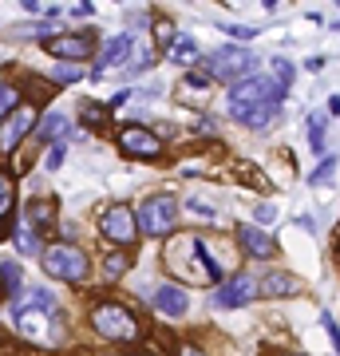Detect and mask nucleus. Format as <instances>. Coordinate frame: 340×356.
<instances>
[{"instance_id":"f257e3e1","label":"nucleus","mask_w":340,"mask_h":356,"mask_svg":"<svg viewBox=\"0 0 340 356\" xmlns=\"http://www.w3.org/2000/svg\"><path fill=\"white\" fill-rule=\"evenodd\" d=\"M281 99H285V91L273 83L269 76H245L241 83L229 88V115L245 123V127L261 131L273 123V115L281 111Z\"/></svg>"},{"instance_id":"f03ea898","label":"nucleus","mask_w":340,"mask_h":356,"mask_svg":"<svg viewBox=\"0 0 340 356\" xmlns=\"http://www.w3.org/2000/svg\"><path fill=\"white\" fill-rule=\"evenodd\" d=\"M253 67H257V56H253L250 48H241V44H222V48H214L206 56L202 72H206V79H234V83H241L245 76H253Z\"/></svg>"},{"instance_id":"7ed1b4c3","label":"nucleus","mask_w":340,"mask_h":356,"mask_svg":"<svg viewBox=\"0 0 340 356\" xmlns=\"http://www.w3.org/2000/svg\"><path fill=\"white\" fill-rule=\"evenodd\" d=\"M40 266H44V273L56 281H83L88 277V257H83V250H76V245H48L44 250V257H40Z\"/></svg>"},{"instance_id":"20e7f679","label":"nucleus","mask_w":340,"mask_h":356,"mask_svg":"<svg viewBox=\"0 0 340 356\" xmlns=\"http://www.w3.org/2000/svg\"><path fill=\"white\" fill-rule=\"evenodd\" d=\"M91 321H95V332L107 337V341H135V337H139V321H135V313L123 309V305H115V301H103Z\"/></svg>"},{"instance_id":"39448f33","label":"nucleus","mask_w":340,"mask_h":356,"mask_svg":"<svg viewBox=\"0 0 340 356\" xmlns=\"http://www.w3.org/2000/svg\"><path fill=\"white\" fill-rule=\"evenodd\" d=\"M175 226H178V202L170 194H151L139 210V229L151 234V238H166Z\"/></svg>"},{"instance_id":"423d86ee","label":"nucleus","mask_w":340,"mask_h":356,"mask_svg":"<svg viewBox=\"0 0 340 356\" xmlns=\"http://www.w3.org/2000/svg\"><path fill=\"white\" fill-rule=\"evenodd\" d=\"M99 229H103V238H107V242H115V245H131L135 238H139V214H135L131 206L115 202V206H107V210H103Z\"/></svg>"},{"instance_id":"0eeeda50","label":"nucleus","mask_w":340,"mask_h":356,"mask_svg":"<svg viewBox=\"0 0 340 356\" xmlns=\"http://www.w3.org/2000/svg\"><path fill=\"white\" fill-rule=\"evenodd\" d=\"M257 277L253 273H238V277H229L222 289L214 293V305L218 309H241V305H250L253 297H257Z\"/></svg>"},{"instance_id":"6e6552de","label":"nucleus","mask_w":340,"mask_h":356,"mask_svg":"<svg viewBox=\"0 0 340 356\" xmlns=\"http://www.w3.org/2000/svg\"><path fill=\"white\" fill-rule=\"evenodd\" d=\"M119 147H123L127 154H135V159H159V154H163V139L147 127H123Z\"/></svg>"},{"instance_id":"1a4fd4ad","label":"nucleus","mask_w":340,"mask_h":356,"mask_svg":"<svg viewBox=\"0 0 340 356\" xmlns=\"http://www.w3.org/2000/svg\"><path fill=\"white\" fill-rule=\"evenodd\" d=\"M32 127H36V115L28 111V107H16L8 119H0V151H16L20 139H24Z\"/></svg>"},{"instance_id":"9d476101","label":"nucleus","mask_w":340,"mask_h":356,"mask_svg":"<svg viewBox=\"0 0 340 356\" xmlns=\"http://www.w3.org/2000/svg\"><path fill=\"white\" fill-rule=\"evenodd\" d=\"M48 51L60 56V60H83V56L95 51V40H91V32H67V36H51Z\"/></svg>"},{"instance_id":"9b49d317","label":"nucleus","mask_w":340,"mask_h":356,"mask_svg":"<svg viewBox=\"0 0 340 356\" xmlns=\"http://www.w3.org/2000/svg\"><path fill=\"white\" fill-rule=\"evenodd\" d=\"M151 301H154V309H159V313H166V317H182V313L190 309L186 289H182V285H175V281H163V285H154Z\"/></svg>"},{"instance_id":"f8f14e48","label":"nucleus","mask_w":340,"mask_h":356,"mask_svg":"<svg viewBox=\"0 0 340 356\" xmlns=\"http://www.w3.org/2000/svg\"><path fill=\"white\" fill-rule=\"evenodd\" d=\"M131 51H135V36H131V32H123V36H111L107 44H103V51H99V64H95V72H91V76L99 79V76H103V67L131 64Z\"/></svg>"},{"instance_id":"ddd939ff","label":"nucleus","mask_w":340,"mask_h":356,"mask_svg":"<svg viewBox=\"0 0 340 356\" xmlns=\"http://www.w3.org/2000/svg\"><path fill=\"white\" fill-rule=\"evenodd\" d=\"M238 242L250 257H273V250H277L273 238H269L261 226H238Z\"/></svg>"},{"instance_id":"4468645a","label":"nucleus","mask_w":340,"mask_h":356,"mask_svg":"<svg viewBox=\"0 0 340 356\" xmlns=\"http://www.w3.org/2000/svg\"><path fill=\"white\" fill-rule=\"evenodd\" d=\"M28 309H36V313H56V297L48 289H20L13 297V313H28Z\"/></svg>"},{"instance_id":"2eb2a0df","label":"nucleus","mask_w":340,"mask_h":356,"mask_svg":"<svg viewBox=\"0 0 340 356\" xmlns=\"http://www.w3.org/2000/svg\"><path fill=\"white\" fill-rule=\"evenodd\" d=\"M32 229H51L56 226V202L51 198H32L28 202V218H24Z\"/></svg>"},{"instance_id":"dca6fc26","label":"nucleus","mask_w":340,"mask_h":356,"mask_svg":"<svg viewBox=\"0 0 340 356\" xmlns=\"http://www.w3.org/2000/svg\"><path fill=\"white\" fill-rule=\"evenodd\" d=\"M257 289L265 297H285V293H297V277H289V273H265L257 281Z\"/></svg>"},{"instance_id":"f3484780","label":"nucleus","mask_w":340,"mask_h":356,"mask_svg":"<svg viewBox=\"0 0 340 356\" xmlns=\"http://www.w3.org/2000/svg\"><path fill=\"white\" fill-rule=\"evenodd\" d=\"M67 131V115H60V111H48L44 119H40V127H36V135L40 139H51V143H60V135Z\"/></svg>"},{"instance_id":"a211bd4d","label":"nucleus","mask_w":340,"mask_h":356,"mask_svg":"<svg viewBox=\"0 0 340 356\" xmlns=\"http://www.w3.org/2000/svg\"><path fill=\"white\" fill-rule=\"evenodd\" d=\"M13 238H16V250H20V254H28V257H36V254H40V234L28 226V222H16Z\"/></svg>"},{"instance_id":"6ab92c4d","label":"nucleus","mask_w":340,"mask_h":356,"mask_svg":"<svg viewBox=\"0 0 340 356\" xmlns=\"http://www.w3.org/2000/svg\"><path fill=\"white\" fill-rule=\"evenodd\" d=\"M269 67H273V76H269V79H273V83H277L281 91H285V95H289L293 79H297V67H293L289 60H285V56H277V60H273V64H269Z\"/></svg>"},{"instance_id":"aec40b11","label":"nucleus","mask_w":340,"mask_h":356,"mask_svg":"<svg viewBox=\"0 0 340 356\" xmlns=\"http://www.w3.org/2000/svg\"><path fill=\"white\" fill-rule=\"evenodd\" d=\"M328 115L325 111H309V143H313V151L321 154V147H325V135H328Z\"/></svg>"},{"instance_id":"412c9836","label":"nucleus","mask_w":340,"mask_h":356,"mask_svg":"<svg viewBox=\"0 0 340 356\" xmlns=\"http://www.w3.org/2000/svg\"><path fill=\"white\" fill-rule=\"evenodd\" d=\"M166 56L178 60V64H194V60H198V44H194V36H178L175 48L166 51Z\"/></svg>"},{"instance_id":"4be33fe9","label":"nucleus","mask_w":340,"mask_h":356,"mask_svg":"<svg viewBox=\"0 0 340 356\" xmlns=\"http://www.w3.org/2000/svg\"><path fill=\"white\" fill-rule=\"evenodd\" d=\"M13 206H16V186L8 175H0V222L13 214Z\"/></svg>"},{"instance_id":"5701e85b","label":"nucleus","mask_w":340,"mask_h":356,"mask_svg":"<svg viewBox=\"0 0 340 356\" xmlns=\"http://www.w3.org/2000/svg\"><path fill=\"white\" fill-rule=\"evenodd\" d=\"M127 266H131V257H127L123 254V250H115V254H107V257H103V273H107V277H123V273H127Z\"/></svg>"},{"instance_id":"b1692460","label":"nucleus","mask_w":340,"mask_h":356,"mask_svg":"<svg viewBox=\"0 0 340 356\" xmlns=\"http://www.w3.org/2000/svg\"><path fill=\"white\" fill-rule=\"evenodd\" d=\"M332 175H337V154H325V159H321V166L309 175V182H313V186H321V182H328Z\"/></svg>"},{"instance_id":"393cba45","label":"nucleus","mask_w":340,"mask_h":356,"mask_svg":"<svg viewBox=\"0 0 340 356\" xmlns=\"http://www.w3.org/2000/svg\"><path fill=\"white\" fill-rule=\"evenodd\" d=\"M0 277H4V285H8V297L20 293V266H16V261H0Z\"/></svg>"},{"instance_id":"a878e982","label":"nucleus","mask_w":340,"mask_h":356,"mask_svg":"<svg viewBox=\"0 0 340 356\" xmlns=\"http://www.w3.org/2000/svg\"><path fill=\"white\" fill-rule=\"evenodd\" d=\"M13 111H16V88L0 79V119H8Z\"/></svg>"},{"instance_id":"bb28decb","label":"nucleus","mask_w":340,"mask_h":356,"mask_svg":"<svg viewBox=\"0 0 340 356\" xmlns=\"http://www.w3.org/2000/svg\"><path fill=\"white\" fill-rule=\"evenodd\" d=\"M63 154H67V147H63V143H51V151H48V170H60V166H63Z\"/></svg>"},{"instance_id":"cd10ccee","label":"nucleus","mask_w":340,"mask_h":356,"mask_svg":"<svg viewBox=\"0 0 340 356\" xmlns=\"http://www.w3.org/2000/svg\"><path fill=\"white\" fill-rule=\"evenodd\" d=\"M226 36H238L241 44H245V40H253V36H257V28H245V24H226Z\"/></svg>"},{"instance_id":"c85d7f7f","label":"nucleus","mask_w":340,"mask_h":356,"mask_svg":"<svg viewBox=\"0 0 340 356\" xmlns=\"http://www.w3.org/2000/svg\"><path fill=\"white\" fill-rule=\"evenodd\" d=\"M51 76L60 79V83H76V79L83 76V72H79V67H67V64H63V67H56V72H51Z\"/></svg>"},{"instance_id":"c756f323","label":"nucleus","mask_w":340,"mask_h":356,"mask_svg":"<svg viewBox=\"0 0 340 356\" xmlns=\"http://www.w3.org/2000/svg\"><path fill=\"white\" fill-rule=\"evenodd\" d=\"M186 210H190V214H202V218H214V214H218L214 206H206V202H194V198L186 202Z\"/></svg>"},{"instance_id":"7c9ffc66","label":"nucleus","mask_w":340,"mask_h":356,"mask_svg":"<svg viewBox=\"0 0 340 356\" xmlns=\"http://www.w3.org/2000/svg\"><path fill=\"white\" fill-rule=\"evenodd\" d=\"M321 321H325V329H328V337H332V344L340 348V329H337V321L328 317V313H321Z\"/></svg>"},{"instance_id":"2f4dec72","label":"nucleus","mask_w":340,"mask_h":356,"mask_svg":"<svg viewBox=\"0 0 340 356\" xmlns=\"http://www.w3.org/2000/svg\"><path fill=\"white\" fill-rule=\"evenodd\" d=\"M273 218H277V210H273L269 202H261V206H257V222H273Z\"/></svg>"},{"instance_id":"473e14b6","label":"nucleus","mask_w":340,"mask_h":356,"mask_svg":"<svg viewBox=\"0 0 340 356\" xmlns=\"http://www.w3.org/2000/svg\"><path fill=\"white\" fill-rule=\"evenodd\" d=\"M13 32H16L20 40H24V32H28V28H13ZM32 32H44V36H51V24H40V28H32Z\"/></svg>"},{"instance_id":"72a5a7b5","label":"nucleus","mask_w":340,"mask_h":356,"mask_svg":"<svg viewBox=\"0 0 340 356\" xmlns=\"http://www.w3.org/2000/svg\"><path fill=\"white\" fill-rule=\"evenodd\" d=\"M305 67H309V72H321V67H325V56H309V64Z\"/></svg>"},{"instance_id":"f704fd0d","label":"nucleus","mask_w":340,"mask_h":356,"mask_svg":"<svg viewBox=\"0 0 340 356\" xmlns=\"http://www.w3.org/2000/svg\"><path fill=\"white\" fill-rule=\"evenodd\" d=\"M72 13H76V16H91V13H95V4H88V0H83V4H76V8H72Z\"/></svg>"},{"instance_id":"c9c22d12","label":"nucleus","mask_w":340,"mask_h":356,"mask_svg":"<svg viewBox=\"0 0 340 356\" xmlns=\"http://www.w3.org/2000/svg\"><path fill=\"white\" fill-rule=\"evenodd\" d=\"M178 356H206V353H202V348H194V344H182V348H178Z\"/></svg>"},{"instance_id":"e433bc0d","label":"nucleus","mask_w":340,"mask_h":356,"mask_svg":"<svg viewBox=\"0 0 340 356\" xmlns=\"http://www.w3.org/2000/svg\"><path fill=\"white\" fill-rule=\"evenodd\" d=\"M328 111H332V115H340V95H332V103H328Z\"/></svg>"},{"instance_id":"4c0bfd02","label":"nucleus","mask_w":340,"mask_h":356,"mask_svg":"<svg viewBox=\"0 0 340 356\" xmlns=\"http://www.w3.org/2000/svg\"><path fill=\"white\" fill-rule=\"evenodd\" d=\"M0 293H4V289H0Z\"/></svg>"}]
</instances>
